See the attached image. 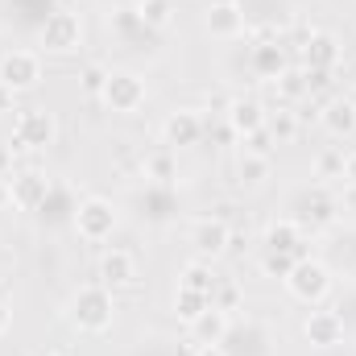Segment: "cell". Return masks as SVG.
<instances>
[{
    "label": "cell",
    "mask_w": 356,
    "mask_h": 356,
    "mask_svg": "<svg viewBox=\"0 0 356 356\" xmlns=\"http://www.w3.org/2000/svg\"><path fill=\"white\" fill-rule=\"evenodd\" d=\"M112 315H116V302H112V290L108 286H83L75 298H71V323L79 327V332H91V336H99V332H108L112 327Z\"/></svg>",
    "instance_id": "6da1fadb"
},
{
    "label": "cell",
    "mask_w": 356,
    "mask_h": 356,
    "mask_svg": "<svg viewBox=\"0 0 356 356\" xmlns=\"http://www.w3.org/2000/svg\"><path fill=\"white\" fill-rule=\"evenodd\" d=\"M83 46V21L79 13L71 8H54L46 21H42V50L46 54H71Z\"/></svg>",
    "instance_id": "7a4b0ae2"
},
{
    "label": "cell",
    "mask_w": 356,
    "mask_h": 356,
    "mask_svg": "<svg viewBox=\"0 0 356 356\" xmlns=\"http://www.w3.org/2000/svg\"><path fill=\"white\" fill-rule=\"evenodd\" d=\"M286 286H290V294L298 298V302H323L327 294H332V269L323 266V261H315V257H302L298 266L286 273Z\"/></svg>",
    "instance_id": "3957f363"
},
{
    "label": "cell",
    "mask_w": 356,
    "mask_h": 356,
    "mask_svg": "<svg viewBox=\"0 0 356 356\" xmlns=\"http://www.w3.org/2000/svg\"><path fill=\"white\" fill-rule=\"evenodd\" d=\"M75 232H79L88 245L108 241V236L116 232V207H112L108 199H99V195L83 199V203L75 207Z\"/></svg>",
    "instance_id": "277c9868"
},
{
    "label": "cell",
    "mask_w": 356,
    "mask_h": 356,
    "mask_svg": "<svg viewBox=\"0 0 356 356\" xmlns=\"http://www.w3.org/2000/svg\"><path fill=\"white\" fill-rule=\"evenodd\" d=\"M13 149H46L54 141V116L46 108H21L13 120Z\"/></svg>",
    "instance_id": "5b68a950"
},
{
    "label": "cell",
    "mask_w": 356,
    "mask_h": 356,
    "mask_svg": "<svg viewBox=\"0 0 356 356\" xmlns=\"http://www.w3.org/2000/svg\"><path fill=\"white\" fill-rule=\"evenodd\" d=\"M112 112H137L145 104V83L133 75V71H112L108 75V88L99 95Z\"/></svg>",
    "instance_id": "8992f818"
},
{
    "label": "cell",
    "mask_w": 356,
    "mask_h": 356,
    "mask_svg": "<svg viewBox=\"0 0 356 356\" xmlns=\"http://www.w3.org/2000/svg\"><path fill=\"white\" fill-rule=\"evenodd\" d=\"M0 79L13 91L38 88V79H42V58H38L33 50H8V54L0 58Z\"/></svg>",
    "instance_id": "52a82bcc"
},
{
    "label": "cell",
    "mask_w": 356,
    "mask_h": 356,
    "mask_svg": "<svg viewBox=\"0 0 356 356\" xmlns=\"http://www.w3.org/2000/svg\"><path fill=\"white\" fill-rule=\"evenodd\" d=\"M8 191H13V207L38 211L50 199V178L42 170H21V175H8Z\"/></svg>",
    "instance_id": "ba28073f"
},
{
    "label": "cell",
    "mask_w": 356,
    "mask_h": 356,
    "mask_svg": "<svg viewBox=\"0 0 356 356\" xmlns=\"http://www.w3.org/2000/svg\"><path fill=\"white\" fill-rule=\"evenodd\" d=\"M203 133H207V124H203V116H199L195 108H178V112L166 116V124H162V137H166V145H175V149L195 145Z\"/></svg>",
    "instance_id": "9c48e42d"
},
{
    "label": "cell",
    "mask_w": 356,
    "mask_h": 356,
    "mask_svg": "<svg viewBox=\"0 0 356 356\" xmlns=\"http://www.w3.org/2000/svg\"><path fill=\"white\" fill-rule=\"evenodd\" d=\"M191 245H195L203 257H220V253H228V245H232V228H228V220H224V216L199 220L195 232H191Z\"/></svg>",
    "instance_id": "30bf717a"
},
{
    "label": "cell",
    "mask_w": 356,
    "mask_h": 356,
    "mask_svg": "<svg viewBox=\"0 0 356 356\" xmlns=\"http://www.w3.org/2000/svg\"><path fill=\"white\" fill-rule=\"evenodd\" d=\"M302 332H307V340L315 348H336L344 340V315L340 311H311L307 323H302Z\"/></svg>",
    "instance_id": "8fae6325"
},
{
    "label": "cell",
    "mask_w": 356,
    "mask_h": 356,
    "mask_svg": "<svg viewBox=\"0 0 356 356\" xmlns=\"http://www.w3.org/2000/svg\"><path fill=\"white\" fill-rule=\"evenodd\" d=\"M133 282H137V266H133V257H129L124 249H112V253L99 257V286L124 290V286H133Z\"/></svg>",
    "instance_id": "7c38bea8"
},
{
    "label": "cell",
    "mask_w": 356,
    "mask_h": 356,
    "mask_svg": "<svg viewBox=\"0 0 356 356\" xmlns=\"http://www.w3.org/2000/svg\"><path fill=\"white\" fill-rule=\"evenodd\" d=\"M224 116H228V129H232L236 137H253V133L266 129V108H261L257 99H232Z\"/></svg>",
    "instance_id": "4fadbf2b"
},
{
    "label": "cell",
    "mask_w": 356,
    "mask_h": 356,
    "mask_svg": "<svg viewBox=\"0 0 356 356\" xmlns=\"http://www.w3.org/2000/svg\"><path fill=\"white\" fill-rule=\"evenodd\" d=\"M191 332H195V344H224V336L232 332V315L220 311V307H207V311L191 323Z\"/></svg>",
    "instance_id": "5bb4252c"
},
{
    "label": "cell",
    "mask_w": 356,
    "mask_h": 356,
    "mask_svg": "<svg viewBox=\"0 0 356 356\" xmlns=\"http://www.w3.org/2000/svg\"><path fill=\"white\" fill-rule=\"evenodd\" d=\"M302 54H307V71H332L340 63V42L332 33H311Z\"/></svg>",
    "instance_id": "9a60e30c"
},
{
    "label": "cell",
    "mask_w": 356,
    "mask_h": 356,
    "mask_svg": "<svg viewBox=\"0 0 356 356\" xmlns=\"http://www.w3.org/2000/svg\"><path fill=\"white\" fill-rule=\"evenodd\" d=\"M319 120H323V129L332 137H353L356 133V99H332L319 112Z\"/></svg>",
    "instance_id": "2e32d148"
},
{
    "label": "cell",
    "mask_w": 356,
    "mask_h": 356,
    "mask_svg": "<svg viewBox=\"0 0 356 356\" xmlns=\"http://www.w3.org/2000/svg\"><path fill=\"white\" fill-rule=\"evenodd\" d=\"M207 29H211L216 38H236V33H245V13H241L236 4H211Z\"/></svg>",
    "instance_id": "e0dca14e"
},
{
    "label": "cell",
    "mask_w": 356,
    "mask_h": 356,
    "mask_svg": "<svg viewBox=\"0 0 356 356\" xmlns=\"http://www.w3.org/2000/svg\"><path fill=\"white\" fill-rule=\"evenodd\" d=\"M266 249L273 253H294L302 249V232H298V220H277L266 228Z\"/></svg>",
    "instance_id": "ac0fdd59"
},
{
    "label": "cell",
    "mask_w": 356,
    "mask_h": 356,
    "mask_svg": "<svg viewBox=\"0 0 356 356\" xmlns=\"http://www.w3.org/2000/svg\"><path fill=\"white\" fill-rule=\"evenodd\" d=\"M253 71L277 79V75L286 71V50H282L277 42H257V46H253Z\"/></svg>",
    "instance_id": "d6986e66"
},
{
    "label": "cell",
    "mask_w": 356,
    "mask_h": 356,
    "mask_svg": "<svg viewBox=\"0 0 356 356\" xmlns=\"http://www.w3.org/2000/svg\"><path fill=\"white\" fill-rule=\"evenodd\" d=\"M137 17L145 29H170L175 25V0H137Z\"/></svg>",
    "instance_id": "ffe728a7"
},
{
    "label": "cell",
    "mask_w": 356,
    "mask_h": 356,
    "mask_svg": "<svg viewBox=\"0 0 356 356\" xmlns=\"http://www.w3.org/2000/svg\"><path fill=\"white\" fill-rule=\"evenodd\" d=\"M211 307V298L207 294H199V290H186V286H178V294H175V315L182 319V323H195L203 311Z\"/></svg>",
    "instance_id": "44dd1931"
},
{
    "label": "cell",
    "mask_w": 356,
    "mask_h": 356,
    "mask_svg": "<svg viewBox=\"0 0 356 356\" xmlns=\"http://www.w3.org/2000/svg\"><path fill=\"white\" fill-rule=\"evenodd\" d=\"M236 175H241V182L245 186H261L269 175V158H261V154H241V162H236Z\"/></svg>",
    "instance_id": "7402d4cb"
},
{
    "label": "cell",
    "mask_w": 356,
    "mask_h": 356,
    "mask_svg": "<svg viewBox=\"0 0 356 356\" xmlns=\"http://www.w3.org/2000/svg\"><path fill=\"white\" fill-rule=\"evenodd\" d=\"M178 286H186V290H199V294H207L211 298V290H216V277H211V269L203 266V261H191V266H182V282Z\"/></svg>",
    "instance_id": "603a6c76"
},
{
    "label": "cell",
    "mask_w": 356,
    "mask_h": 356,
    "mask_svg": "<svg viewBox=\"0 0 356 356\" xmlns=\"http://www.w3.org/2000/svg\"><path fill=\"white\" fill-rule=\"evenodd\" d=\"M307 220L315 224V228H327L332 220H336V203L323 195V191H315V195H307Z\"/></svg>",
    "instance_id": "cb8c5ba5"
},
{
    "label": "cell",
    "mask_w": 356,
    "mask_h": 356,
    "mask_svg": "<svg viewBox=\"0 0 356 356\" xmlns=\"http://www.w3.org/2000/svg\"><path fill=\"white\" fill-rule=\"evenodd\" d=\"M302 257H307V249H294V253H273V249H266V261H261V266H266L269 277H286Z\"/></svg>",
    "instance_id": "d4e9b609"
},
{
    "label": "cell",
    "mask_w": 356,
    "mask_h": 356,
    "mask_svg": "<svg viewBox=\"0 0 356 356\" xmlns=\"http://www.w3.org/2000/svg\"><path fill=\"white\" fill-rule=\"evenodd\" d=\"M266 129L273 141H294L298 137V120H294V112H273V116H266Z\"/></svg>",
    "instance_id": "484cf974"
},
{
    "label": "cell",
    "mask_w": 356,
    "mask_h": 356,
    "mask_svg": "<svg viewBox=\"0 0 356 356\" xmlns=\"http://www.w3.org/2000/svg\"><path fill=\"white\" fill-rule=\"evenodd\" d=\"M315 175L319 178H344V149H340V145H327V149L315 158Z\"/></svg>",
    "instance_id": "4316f807"
},
{
    "label": "cell",
    "mask_w": 356,
    "mask_h": 356,
    "mask_svg": "<svg viewBox=\"0 0 356 356\" xmlns=\"http://www.w3.org/2000/svg\"><path fill=\"white\" fill-rule=\"evenodd\" d=\"M108 75H112V71H108L104 63H88V67H83V75H79V88L88 91V95H104Z\"/></svg>",
    "instance_id": "83f0119b"
},
{
    "label": "cell",
    "mask_w": 356,
    "mask_h": 356,
    "mask_svg": "<svg viewBox=\"0 0 356 356\" xmlns=\"http://www.w3.org/2000/svg\"><path fill=\"white\" fill-rule=\"evenodd\" d=\"M145 178H158V182H170V178H175V158H170V149H158V154L145 158Z\"/></svg>",
    "instance_id": "f1b7e54d"
},
{
    "label": "cell",
    "mask_w": 356,
    "mask_h": 356,
    "mask_svg": "<svg viewBox=\"0 0 356 356\" xmlns=\"http://www.w3.org/2000/svg\"><path fill=\"white\" fill-rule=\"evenodd\" d=\"M236 302H241V286H236L232 277L216 282V290H211V307H220V311H236Z\"/></svg>",
    "instance_id": "f546056e"
},
{
    "label": "cell",
    "mask_w": 356,
    "mask_h": 356,
    "mask_svg": "<svg viewBox=\"0 0 356 356\" xmlns=\"http://www.w3.org/2000/svg\"><path fill=\"white\" fill-rule=\"evenodd\" d=\"M277 91H282V95H290V99H294V95H307V71H294V67H286V71H282V75H277Z\"/></svg>",
    "instance_id": "4dcf8cb0"
},
{
    "label": "cell",
    "mask_w": 356,
    "mask_h": 356,
    "mask_svg": "<svg viewBox=\"0 0 356 356\" xmlns=\"http://www.w3.org/2000/svg\"><path fill=\"white\" fill-rule=\"evenodd\" d=\"M273 137H269V129H261V133H253V137H245V149L249 154H261V158H273Z\"/></svg>",
    "instance_id": "1f68e13d"
},
{
    "label": "cell",
    "mask_w": 356,
    "mask_h": 356,
    "mask_svg": "<svg viewBox=\"0 0 356 356\" xmlns=\"http://www.w3.org/2000/svg\"><path fill=\"white\" fill-rule=\"evenodd\" d=\"M344 182L356 191V149L353 154H344Z\"/></svg>",
    "instance_id": "d6a6232c"
},
{
    "label": "cell",
    "mask_w": 356,
    "mask_h": 356,
    "mask_svg": "<svg viewBox=\"0 0 356 356\" xmlns=\"http://www.w3.org/2000/svg\"><path fill=\"white\" fill-rule=\"evenodd\" d=\"M13 99H17V91L0 79V112H13Z\"/></svg>",
    "instance_id": "836d02e7"
},
{
    "label": "cell",
    "mask_w": 356,
    "mask_h": 356,
    "mask_svg": "<svg viewBox=\"0 0 356 356\" xmlns=\"http://www.w3.org/2000/svg\"><path fill=\"white\" fill-rule=\"evenodd\" d=\"M8 166H13V145H0V178H8Z\"/></svg>",
    "instance_id": "e575fe53"
},
{
    "label": "cell",
    "mask_w": 356,
    "mask_h": 356,
    "mask_svg": "<svg viewBox=\"0 0 356 356\" xmlns=\"http://www.w3.org/2000/svg\"><path fill=\"white\" fill-rule=\"evenodd\" d=\"M191 356H228V353H224V344H199Z\"/></svg>",
    "instance_id": "d590c367"
},
{
    "label": "cell",
    "mask_w": 356,
    "mask_h": 356,
    "mask_svg": "<svg viewBox=\"0 0 356 356\" xmlns=\"http://www.w3.org/2000/svg\"><path fill=\"white\" fill-rule=\"evenodd\" d=\"M0 207H13V191H8V178H0Z\"/></svg>",
    "instance_id": "8d00e7d4"
},
{
    "label": "cell",
    "mask_w": 356,
    "mask_h": 356,
    "mask_svg": "<svg viewBox=\"0 0 356 356\" xmlns=\"http://www.w3.org/2000/svg\"><path fill=\"white\" fill-rule=\"evenodd\" d=\"M8 323H13V311H8V302H0V336L8 332Z\"/></svg>",
    "instance_id": "74e56055"
},
{
    "label": "cell",
    "mask_w": 356,
    "mask_h": 356,
    "mask_svg": "<svg viewBox=\"0 0 356 356\" xmlns=\"http://www.w3.org/2000/svg\"><path fill=\"white\" fill-rule=\"evenodd\" d=\"M71 4H75V0H58V8H71Z\"/></svg>",
    "instance_id": "f35d334b"
},
{
    "label": "cell",
    "mask_w": 356,
    "mask_h": 356,
    "mask_svg": "<svg viewBox=\"0 0 356 356\" xmlns=\"http://www.w3.org/2000/svg\"><path fill=\"white\" fill-rule=\"evenodd\" d=\"M211 4H236V0H211Z\"/></svg>",
    "instance_id": "ab89813d"
},
{
    "label": "cell",
    "mask_w": 356,
    "mask_h": 356,
    "mask_svg": "<svg viewBox=\"0 0 356 356\" xmlns=\"http://www.w3.org/2000/svg\"><path fill=\"white\" fill-rule=\"evenodd\" d=\"M50 356H67V353H50Z\"/></svg>",
    "instance_id": "60d3db41"
}]
</instances>
